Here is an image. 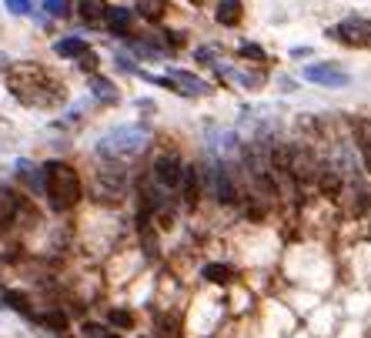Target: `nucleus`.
<instances>
[{
	"label": "nucleus",
	"mask_w": 371,
	"mask_h": 338,
	"mask_svg": "<svg viewBox=\"0 0 371 338\" xmlns=\"http://www.w3.org/2000/svg\"><path fill=\"white\" fill-rule=\"evenodd\" d=\"M41 191L47 194V201L54 211L74 208L77 201H80V194H84L77 171L71 164H64V161H47V164H41Z\"/></svg>",
	"instance_id": "1"
},
{
	"label": "nucleus",
	"mask_w": 371,
	"mask_h": 338,
	"mask_svg": "<svg viewBox=\"0 0 371 338\" xmlns=\"http://www.w3.org/2000/svg\"><path fill=\"white\" fill-rule=\"evenodd\" d=\"M150 131L141 128V124H124V128L107 131L98 141V155L107 157V161H117V157H134L148 148Z\"/></svg>",
	"instance_id": "2"
},
{
	"label": "nucleus",
	"mask_w": 371,
	"mask_h": 338,
	"mask_svg": "<svg viewBox=\"0 0 371 338\" xmlns=\"http://www.w3.org/2000/svg\"><path fill=\"white\" fill-rule=\"evenodd\" d=\"M331 37H338V41L348 44V47H368L371 44V21L368 17L351 14V17H345L341 24L331 30Z\"/></svg>",
	"instance_id": "3"
},
{
	"label": "nucleus",
	"mask_w": 371,
	"mask_h": 338,
	"mask_svg": "<svg viewBox=\"0 0 371 338\" xmlns=\"http://www.w3.org/2000/svg\"><path fill=\"white\" fill-rule=\"evenodd\" d=\"M304 80L322 84V87H348V84H351L348 71L335 67V64H308V67H304Z\"/></svg>",
	"instance_id": "4"
},
{
	"label": "nucleus",
	"mask_w": 371,
	"mask_h": 338,
	"mask_svg": "<svg viewBox=\"0 0 371 338\" xmlns=\"http://www.w3.org/2000/svg\"><path fill=\"white\" fill-rule=\"evenodd\" d=\"M164 80H168V87L171 91H177V94H188V98H201V94H207L211 87H207V80L194 78V74H188V71H177V67H171L168 74H164Z\"/></svg>",
	"instance_id": "5"
},
{
	"label": "nucleus",
	"mask_w": 371,
	"mask_h": 338,
	"mask_svg": "<svg viewBox=\"0 0 371 338\" xmlns=\"http://www.w3.org/2000/svg\"><path fill=\"white\" fill-rule=\"evenodd\" d=\"M154 181L161 184V188H177L181 181V171H184V164H181V157L177 155H161L154 161Z\"/></svg>",
	"instance_id": "6"
},
{
	"label": "nucleus",
	"mask_w": 371,
	"mask_h": 338,
	"mask_svg": "<svg viewBox=\"0 0 371 338\" xmlns=\"http://www.w3.org/2000/svg\"><path fill=\"white\" fill-rule=\"evenodd\" d=\"M207 181H211V191H214V198L224 201V205H231L234 198H238V191H234V181H231V174L224 171L221 164H211V171H207Z\"/></svg>",
	"instance_id": "7"
},
{
	"label": "nucleus",
	"mask_w": 371,
	"mask_h": 338,
	"mask_svg": "<svg viewBox=\"0 0 371 338\" xmlns=\"http://www.w3.org/2000/svg\"><path fill=\"white\" fill-rule=\"evenodd\" d=\"M177 188L184 191V201H188V205H198V198H201V171L194 168V164H184Z\"/></svg>",
	"instance_id": "8"
},
{
	"label": "nucleus",
	"mask_w": 371,
	"mask_h": 338,
	"mask_svg": "<svg viewBox=\"0 0 371 338\" xmlns=\"http://www.w3.org/2000/svg\"><path fill=\"white\" fill-rule=\"evenodd\" d=\"M107 10H111L107 0H77V14H80L87 24H100V21H107Z\"/></svg>",
	"instance_id": "9"
},
{
	"label": "nucleus",
	"mask_w": 371,
	"mask_h": 338,
	"mask_svg": "<svg viewBox=\"0 0 371 338\" xmlns=\"http://www.w3.org/2000/svg\"><path fill=\"white\" fill-rule=\"evenodd\" d=\"M21 211V198L10 191V188H0V228H7Z\"/></svg>",
	"instance_id": "10"
},
{
	"label": "nucleus",
	"mask_w": 371,
	"mask_h": 338,
	"mask_svg": "<svg viewBox=\"0 0 371 338\" xmlns=\"http://www.w3.org/2000/svg\"><path fill=\"white\" fill-rule=\"evenodd\" d=\"M107 24H111V30H114L117 37H127V30L134 24V10H127V7H111V10H107Z\"/></svg>",
	"instance_id": "11"
},
{
	"label": "nucleus",
	"mask_w": 371,
	"mask_h": 338,
	"mask_svg": "<svg viewBox=\"0 0 371 338\" xmlns=\"http://www.w3.org/2000/svg\"><path fill=\"white\" fill-rule=\"evenodd\" d=\"M241 0H221L218 3V10H214V17H218V24L221 27H234V24H241Z\"/></svg>",
	"instance_id": "12"
},
{
	"label": "nucleus",
	"mask_w": 371,
	"mask_h": 338,
	"mask_svg": "<svg viewBox=\"0 0 371 338\" xmlns=\"http://www.w3.org/2000/svg\"><path fill=\"white\" fill-rule=\"evenodd\" d=\"M84 51H91L84 37H60V41L54 44V54H57V57H80Z\"/></svg>",
	"instance_id": "13"
},
{
	"label": "nucleus",
	"mask_w": 371,
	"mask_h": 338,
	"mask_svg": "<svg viewBox=\"0 0 371 338\" xmlns=\"http://www.w3.org/2000/svg\"><path fill=\"white\" fill-rule=\"evenodd\" d=\"M134 14H141L144 21H161L168 14V0H137Z\"/></svg>",
	"instance_id": "14"
},
{
	"label": "nucleus",
	"mask_w": 371,
	"mask_h": 338,
	"mask_svg": "<svg viewBox=\"0 0 371 338\" xmlns=\"http://www.w3.org/2000/svg\"><path fill=\"white\" fill-rule=\"evenodd\" d=\"M201 278L211 282V285H224V282L234 278V271H231L227 264H218V261H214V264H204V268H201Z\"/></svg>",
	"instance_id": "15"
},
{
	"label": "nucleus",
	"mask_w": 371,
	"mask_h": 338,
	"mask_svg": "<svg viewBox=\"0 0 371 338\" xmlns=\"http://www.w3.org/2000/svg\"><path fill=\"white\" fill-rule=\"evenodd\" d=\"M91 91H94V98L104 101V104H114V101H117V87L107 78H98V74H94V78H91Z\"/></svg>",
	"instance_id": "16"
},
{
	"label": "nucleus",
	"mask_w": 371,
	"mask_h": 338,
	"mask_svg": "<svg viewBox=\"0 0 371 338\" xmlns=\"http://www.w3.org/2000/svg\"><path fill=\"white\" fill-rule=\"evenodd\" d=\"M0 298H3L7 308H14V312H21V315H30V302H27L24 291H3Z\"/></svg>",
	"instance_id": "17"
},
{
	"label": "nucleus",
	"mask_w": 371,
	"mask_h": 338,
	"mask_svg": "<svg viewBox=\"0 0 371 338\" xmlns=\"http://www.w3.org/2000/svg\"><path fill=\"white\" fill-rule=\"evenodd\" d=\"M37 322H41V325H47L50 332H57V335H60V332H67V315H64V312H44V315H37Z\"/></svg>",
	"instance_id": "18"
},
{
	"label": "nucleus",
	"mask_w": 371,
	"mask_h": 338,
	"mask_svg": "<svg viewBox=\"0 0 371 338\" xmlns=\"http://www.w3.org/2000/svg\"><path fill=\"white\" fill-rule=\"evenodd\" d=\"M224 74H227V78H238L245 87H261V84H265V78L254 74V71H224Z\"/></svg>",
	"instance_id": "19"
},
{
	"label": "nucleus",
	"mask_w": 371,
	"mask_h": 338,
	"mask_svg": "<svg viewBox=\"0 0 371 338\" xmlns=\"http://www.w3.org/2000/svg\"><path fill=\"white\" fill-rule=\"evenodd\" d=\"M107 318H111V325H114V328H124V332L134 325V315L127 312V308H114V312L107 315Z\"/></svg>",
	"instance_id": "20"
},
{
	"label": "nucleus",
	"mask_w": 371,
	"mask_h": 338,
	"mask_svg": "<svg viewBox=\"0 0 371 338\" xmlns=\"http://www.w3.org/2000/svg\"><path fill=\"white\" fill-rule=\"evenodd\" d=\"M44 10L50 17H67L71 14V0H44Z\"/></svg>",
	"instance_id": "21"
},
{
	"label": "nucleus",
	"mask_w": 371,
	"mask_h": 338,
	"mask_svg": "<svg viewBox=\"0 0 371 338\" xmlns=\"http://www.w3.org/2000/svg\"><path fill=\"white\" fill-rule=\"evenodd\" d=\"M77 67H80L84 74H94V71H98V54H94V51H84L80 57H77Z\"/></svg>",
	"instance_id": "22"
},
{
	"label": "nucleus",
	"mask_w": 371,
	"mask_h": 338,
	"mask_svg": "<svg viewBox=\"0 0 371 338\" xmlns=\"http://www.w3.org/2000/svg\"><path fill=\"white\" fill-rule=\"evenodd\" d=\"M338 188H341V178H338L335 171H324V174H322V191H328V194H338Z\"/></svg>",
	"instance_id": "23"
},
{
	"label": "nucleus",
	"mask_w": 371,
	"mask_h": 338,
	"mask_svg": "<svg viewBox=\"0 0 371 338\" xmlns=\"http://www.w3.org/2000/svg\"><path fill=\"white\" fill-rule=\"evenodd\" d=\"M3 3H7V10L17 14V17H27V14H30V0H3Z\"/></svg>",
	"instance_id": "24"
},
{
	"label": "nucleus",
	"mask_w": 371,
	"mask_h": 338,
	"mask_svg": "<svg viewBox=\"0 0 371 338\" xmlns=\"http://www.w3.org/2000/svg\"><path fill=\"white\" fill-rule=\"evenodd\" d=\"M84 335L87 338H117L114 332H107V328H100V325H84Z\"/></svg>",
	"instance_id": "25"
},
{
	"label": "nucleus",
	"mask_w": 371,
	"mask_h": 338,
	"mask_svg": "<svg viewBox=\"0 0 371 338\" xmlns=\"http://www.w3.org/2000/svg\"><path fill=\"white\" fill-rule=\"evenodd\" d=\"M241 54L251 57V60H265V51H261L258 44H241Z\"/></svg>",
	"instance_id": "26"
},
{
	"label": "nucleus",
	"mask_w": 371,
	"mask_h": 338,
	"mask_svg": "<svg viewBox=\"0 0 371 338\" xmlns=\"http://www.w3.org/2000/svg\"><path fill=\"white\" fill-rule=\"evenodd\" d=\"M214 57V47H201L198 51V60H211Z\"/></svg>",
	"instance_id": "27"
},
{
	"label": "nucleus",
	"mask_w": 371,
	"mask_h": 338,
	"mask_svg": "<svg viewBox=\"0 0 371 338\" xmlns=\"http://www.w3.org/2000/svg\"><path fill=\"white\" fill-rule=\"evenodd\" d=\"M141 338H148V335H141Z\"/></svg>",
	"instance_id": "28"
}]
</instances>
